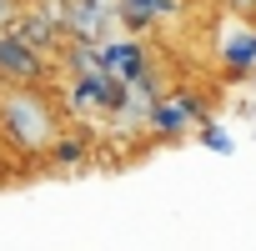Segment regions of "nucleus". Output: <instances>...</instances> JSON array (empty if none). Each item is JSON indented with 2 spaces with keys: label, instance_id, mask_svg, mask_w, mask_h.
<instances>
[{
  "label": "nucleus",
  "instance_id": "7ed1b4c3",
  "mask_svg": "<svg viewBox=\"0 0 256 251\" xmlns=\"http://www.w3.org/2000/svg\"><path fill=\"white\" fill-rule=\"evenodd\" d=\"M201 120H206L201 96H186V90H176V96H156L151 110H146V126H151L156 136H181V131H191V126H201Z\"/></svg>",
  "mask_w": 256,
  "mask_h": 251
},
{
  "label": "nucleus",
  "instance_id": "9b49d317",
  "mask_svg": "<svg viewBox=\"0 0 256 251\" xmlns=\"http://www.w3.org/2000/svg\"><path fill=\"white\" fill-rule=\"evenodd\" d=\"M226 6H231L241 20H256V0H226Z\"/></svg>",
  "mask_w": 256,
  "mask_h": 251
},
{
  "label": "nucleus",
  "instance_id": "20e7f679",
  "mask_svg": "<svg viewBox=\"0 0 256 251\" xmlns=\"http://www.w3.org/2000/svg\"><path fill=\"white\" fill-rule=\"evenodd\" d=\"M0 80H46V50L0 26Z\"/></svg>",
  "mask_w": 256,
  "mask_h": 251
},
{
  "label": "nucleus",
  "instance_id": "f257e3e1",
  "mask_svg": "<svg viewBox=\"0 0 256 251\" xmlns=\"http://www.w3.org/2000/svg\"><path fill=\"white\" fill-rule=\"evenodd\" d=\"M0 126H6V136L16 151L36 156L50 146L56 136V110L50 100L40 96V80H10V90L0 96Z\"/></svg>",
  "mask_w": 256,
  "mask_h": 251
},
{
  "label": "nucleus",
  "instance_id": "1a4fd4ad",
  "mask_svg": "<svg viewBox=\"0 0 256 251\" xmlns=\"http://www.w3.org/2000/svg\"><path fill=\"white\" fill-rule=\"evenodd\" d=\"M46 151H50V161H56V166H80L90 146H86V136H50V146H46Z\"/></svg>",
  "mask_w": 256,
  "mask_h": 251
},
{
  "label": "nucleus",
  "instance_id": "6e6552de",
  "mask_svg": "<svg viewBox=\"0 0 256 251\" xmlns=\"http://www.w3.org/2000/svg\"><path fill=\"white\" fill-rule=\"evenodd\" d=\"M60 60L70 66V76H86V70H100V46H90V40H70V46L60 50Z\"/></svg>",
  "mask_w": 256,
  "mask_h": 251
},
{
  "label": "nucleus",
  "instance_id": "f03ea898",
  "mask_svg": "<svg viewBox=\"0 0 256 251\" xmlns=\"http://www.w3.org/2000/svg\"><path fill=\"white\" fill-rule=\"evenodd\" d=\"M120 96H126V80H116L106 66L70 80V110L76 116H106V110L120 106Z\"/></svg>",
  "mask_w": 256,
  "mask_h": 251
},
{
  "label": "nucleus",
  "instance_id": "9d476101",
  "mask_svg": "<svg viewBox=\"0 0 256 251\" xmlns=\"http://www.w3.org/2000/svg\"><path fill=\"white\" fill-rule=\"evenodd\" d=\"M201 141H206L216 156H231V136L221 131V126H211V120H201Z\"/></svg>",
  "mask_w": 256,
  "mask_h": 251
},
{
  "label": "nucleus",
  "instance_id": "0eeeda50",
  "mask_svg": "<svg viewBox=\"0 0 256 251\" xmlns=\"http://www.w3.org/2000/svg\"><path fill=\"white\" fill-rule=\"evenodd\" d=\"M181 10V0H116V16H120V26L126 30H146L151 20H166V16H176Z\"/></svg>",
  "mask_w": 256,
  "mask_h": 251
},
{
  "label": "nucleus",
  "instance_id": "39448f33",
  "mask_svg": "<svg viewBox=\"0 0 256 251\" xmlns=\"http://www.w3.org/2000/svg\"><path fill=\"white\" fill-rule=\"evenodd\" d=\"M100 66L116 76V80H146L151 76V56L136 36H126V40H106L100 46Z\"/></svg>",
  "mask_w": 256,
  "mask_h": 251
},
{
  "label": "nucleus",
  "instance_id": "423d86ee",
  "mask_svg": "<svg viewBox=\"0 0 256 251\" xmlns=\"http://www.w3.org/2000/svg\"><path fill=\"white\" fill-rule=\"evenodd\" d=\"M221 66H226V76H251L256 70V20H241L221 36Z\"/></svg>",
  "mask_w": 256,
  "mask_h": 251
}]
</instances>
